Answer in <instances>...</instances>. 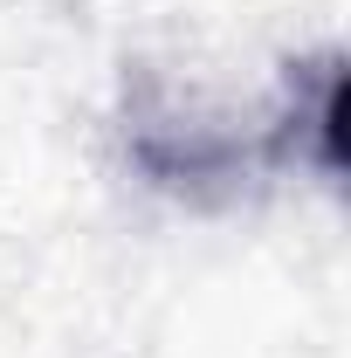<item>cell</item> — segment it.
Segmentation results:
<instances>
[{
	"mask_svg": "<svg viewBox=\"0 0 351 358\" xmlns=\"http://www.w3.org/2000/svg\"><path fill=\"white\" fill-rule=\"evenodd\" d=\"M338 117H345V62L317 55L289 69V131L303 124L317 173H338Z\"/></svg>",
	"mask_w": 351,
	"mask_h": 358,
	"instance_id": "cell-1",
	"label": "cell"
}]
</instances>
